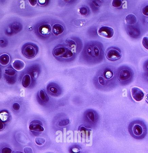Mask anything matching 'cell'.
I'll return each instance as SVG.
<instances>
[{"label":"cell","mask_w":148,"mask_h":153,"mask_svg":"<svg viewBox=\"0 0 148 153\" xmlns=\"http://www.w3.org/2000/svg\"><path fill=\"white\" fill-rule=\"evenodd\" d=\"M98 81L100 85L102 86H105L106 83V80L102 76H99L98 77Z\"/></svg>","instance_id":"25"},{"label":"cell","mask_w":148,"mask_h":153,"mask_svg":"<svg viewBox=\"0 0 148 153\" xmlns=\"http://www.w3.org/2000/svg\"><path fill=\"white\" fill-rule=\"evenodd\" d=\"M5 73L6 74L9 75V76H14L16 74V72H15V70L12 69H5Z\"/></svg>","instance_id":"19"},{"label":"cell","mask_w":148,"mask_h":153,"mask_svg":"<svg viewBox=\"0 0 148 153\" xmlns=\"http://www.w3.org/2000/svg\"><path fill=\"white\" fill-rule=\"evenodd\" d=\"M113 73L112 71H107L105 74V76H106L107 79H111L113 76Z\"/></svg>","instance_id":"33"},{"label":"cell","mask_w":148,"mask_h":153,"mask_svg":"<svg viewBox=\"0 0 148 153\" xmlns=\"http://www.w3.org/2000/svg\"><path fill=\"white\" fill-rule=\"evenodd\" d=\"M68 49L64 47H58L54 50V55L56 57L62 56L65 54Z\"/></svg>","instance_id":"13"},{"label":"cell","mask_w":148,"mask_h":153,"mask_svg":"<svg viewBox=\"0 0 148 153\" xmlns=\"http://www.w3.org/2000/svg\"><path fill=\"white\" fill-rule=\"evenodd\" d=\"M49 91L52 93L56 94L58 92V89L56 87L50 86L49 88Z\"/></svg>","instance_id":"28"},{"label":"cell","mask_w":148,"mask_h":153,"mask_svg":"<svg viewBox=\"0 0 148 153\" xmlns=\"http://www.w3.org/2000/svg\"><path fill=\"white\" fill-rule=\"evenodd\" d=\"M29 128L30 130L37 131V132H41L44 130L43 127L37 123H31L29 125Z\"/></svg>","instance_id":"9"},{"label":"cell","mask_w":148,"mask_h":153,"mask_svg":"<svg viewBox=\"0 0 148 153\" xmlns=\"http://www.w3.org/2000/svg\"><path fill=\"white\" fill-rule=\"evenodd\" d=\"M31 76L29 74L25 75L22 80V85L24 88L28 87L31 85Z\"/></svg>","instance_id":"12"},{"label":"cell","mask_w":148,"mask_h":153,"mask_svg":"<svg viewBox=\"0 0 148 153\" xmlns=\"http://www.w3.org/2000/svg\"><path fill=\"white\" fill-rule=\"evenodd\" d=\"M142 44L146 49L148 50V37H144L142 41Z\"/></svg>","instance_id":"24"},{"label":"cell","mask_w":148,"mask_h":153,"mask_svg":"<svg viewBox=\"0 0 148 153\" xmlns=\"http://www.w3.org/2000/svg\"><path fill=\"white\" fill-rule=\"evenodd\" d=\"M73 55V52L68 49L65 54L62 56V57H64V58H69V57H71Z\"/></svg>","instance_id":"27"},{"label":"cell","mask_w":148,"mask_h":153,"mask_svg":"<svg viewBox=\"0 0 148 153\" xmlns=\"http://www.w3.org/2000/svg\"><path fill=\"white\" fill-rule=\"evenodd\" d=\"M38 32L42 36H48L51 32V26L49 24L42 25L39 27Z\"/></svg>","instance_id":"5"},{"label":"cell","mask_w":148,"mask_h":153,"mask_svg":"<svg viewBox=\"0 0 148 153\" xmlns=\"http://www.w3.org/2000/svg\"><path fill=\"white\" fill-rule=\"evenodd\" d=\"M142 13L145 16L148 17V5L145 6L142 10Z\"/></svg>","instance_id":"31"},{"label":"cell","mask_w":148,"mask_h":153,"mask_svg":"<svg viewBox=\"0 0 148 153\" xmlns=\"http://www.w3.org/2000/svg\"><path fill=\"white\" fill-rule=\"evenodd\" d=\"M122 5V1H119V0H116V1H113L112 2V6L114 7H120Z\"/></svg>","instance_id":"22"},{"label":"cell","mask_w":148,"mask_h":153,"mask_svg":"<svg viewBox=\"0 0 148 153\" xmlns=\"http://www.w3.org/2000/svg\"><path fill=\"white\" fill-rule=\"evenodd\" d=\"M107 57L110 60H116L120 59L122 57L121 53L117 50L111 49L106 52Z\"/></svg>","instance_id":"3"},{"label":"cell","mask_w":148,"mask_h":153,"mask_svg":"<svg viewBox=\"0 0 148 153\" xmlns=\"http://www.w3.org/2000/svg\"><path fill=\"white\" fill-rule=\"evenodd\" d=\"M24 55L27 58H31L36 55V50L34 47L31 45L26 46L24 49L23 52Z\"/></svg>","instance_id":"4"},{"label":"cell","mask_w":148,"mask_h":153,"mask_svg":"<svg viewBox=\"0 0 148 153\" xmlns=\"http://www.w3.org/2000/svg\"><path fill=\"white\" fill-rule=\"evenodd\" d=\"M12 150L8 147H5L1 149V153H12Z\"/></svg>","instance_id":"23"},{"label":"cell","mask_w":148,"mask_h":153,"mask_svg":"<svg viewBox=\"0 0 148 153\" xmlns=\"http://www.w3.org/2000/svg\"><path fill=\"white\" fill-rule=\"evenodd\" d=\"M39 96L42 100H45L46 99V94L44 90H41L39 93Z\"/></svg>","instance_id":"26"},{"label":"cell","mask_w":148,"mask_h":153,"mask_svg":"<svg viewBox=\"0 0 148 153\" xmlns=\"http://www.w3.org/2000/svg\"><path fill=\"white\" fill-rule=\"evenodd\" d=\"M79 12L81 15H86L88 13V10L86 8V7H81L80 9Z\"/></svg>","instance_id":"29"},{"label":"cell","mask_w":148,"mask_h":153,"mask_svg":"<svg viewBox=\"0 0 148 153\" xmlns=\"http://www.w3.org/2000/svg\"><path fill=\"white\" fill-rule=\"evenodd\" d=\"M98 34L100 36L107 38L113 37L114 31L113 28L110 26H103L100 27L98 32Z\"/></svg>","instance_id":"1"},{"label":"cell","mask_w":148,"mask_h":153,"mask_svg":"<svg viewBox=\"0 0 148 153\" xmlns=\"http://www.w3.org/2000/svg\"><path fill=\"white\" fill-rule=\"evenodd\" d=\"M136 18L135 15L132 14H129L125 18V22L128 25L132 26L137 23Z\"/></svg>","instance_id":"10"},{"label":"cell","mask_w":148,"mask_h":153,"mask_svg":"<svg viewBox=\"0 0 148 153\" xmlns=\"http://www.w3.org/2000/svg\"><path fill=\"white\" fill-rule=\"evenodd\" d=\"M13 109L15 111H18L20 110V106L19 103L15 102L13 105Z\"/></svg>","instance_id":"30"},{"label":"cell","mask_w":148,"mask_h":153,"mask_svg":"<svg viewBox=\"0 0 148 153\" xmlns=\"http://www.w3.org/2000/svg\"><path fill=\"white\" fill-rule=\"evenodd\" d=\"M20 153V152H15V153Z\"/></svg>","instance_id":"42"},{"label":"cell","mask_w":148,"mask_h":153,"mask_svg":"<svg viewBox=\"0 0 148 153\" xmlns=\"http://www.w3.org/2000/svg\"><path fill=\"white\" fill-rule=\"evenodd\" d=\"M72 150H73V151L74 153H79V152H80V150H79V148H74L72 149Z\"/></svg>","instance_id":"36"},{"label":"cell","mask_w":148,"mask_h":153,"mask_svg":"<svg viewBox=\"0 0 148 153\" xmlns=\"http://www.w3.org/2000/svg\"><path fill=\"white\" fill-rule=\"evenodd\" d=\"M66 42H67L66 43H67L68 46L71 49H73L76 46V44H75V42L71 39H68L66 41Z\"/></svg>","instance_id":"21"},{"label":"cell","mask_w":148,"mask_h":153,"mask_svg":"<svg viewBox=\"0 0 148 153\" xmlns=\"http://www.w3.org/2000/svg\"><path fill=\"white\" fill-rule=\"evenodd\" d=\"M13 27H16V28H14V30H19L20 28L19 26L17 25H14Z\"/></svg>","instance_id":"37"},{"label":"cell","mask_w":148,"mask_h":153,"mask_svg":"<svg viewBox=\"0 0 148 153\" xmlns=\"http://www.w3.org/2000/svg\"><path fill=\"white\" fill-rule=\"evenodd\" d=\"M52 32L56 36L62 34L64 31V28L60 24H56L52 26Z\"/></svg>","instance_id":"8"},{"label":"cell","mask_w":148,"mask_h":153,"mask_svg":"<svg viewBox=\"0 0 148 153\" xmlns=\"http://www.w3.org/2000/svg\"><path fill=\"white\" fill-rule=\"evenodd\" d=\"M131 93L132 98L136 101L142 100L144 97L143 92L137 87H132L131 90Z\"/></svg>","instance_id":"2"},{"label":"cell","mask_w":148,"mask_h":153,"mask_svg":"<svg viewBox=\"0 0 148 153\" xmlns=\"http://www.w3.org/2000/svg\"><path fill=\"white\" fill-rule=\"evenodd\" d=\"M24 151L25 153H33V150L31 148L26 147L24 148Z\"/></svg>","instance_id":"32"},{"label":"cell","mask_w":148,"mask_h":153,"mask_svg":"<svg viewBox=\"0 0 148 153\" xmlns=\"http://www.w3.org/2000/svg\"><path fill=\"white\" fill-rule=\"evenodd\" d=\"M70 123V120L69 119H65L60 120L58 123V125L60 127H64L68 125Z\"/></svg>","instance_id":"17"},{"label":"cell","mask_w":148,"mask_h":153,"mask_svg":"<svg viewBox=\"0 0 148 153\" xmlns=\"http://www.w3.org/2000/svg\"><path fill=\"white\" fill-rule=\"evenodd\" d=\"M13 67L17 71H21L24 69V68L25 64L22 60H16L13 62Z\"/></svg>","instance_id":"7"},{"label":"cell","mask_w":148,"mask_h":153,"mask_svg":"<svg viewBox=\"0 0 148 153\" xmlns=\"http://www.w3.org/2000/svg\"><path fill=\"white\" fill-rule=\"evenodd\" d=\"M93 53L94 55L96 57H98L100 55V50L97 46H94L93 48Z\"/></svg>","instance_id":"20"},{"label":"cell","mask_w":148,"mask_h":153,"mask_svg":"<svg viewBox=\"0 0 148 153\" xmlns=\"http://www.w3.org/2000/svg\"><path fill=\"white\" fill-rule=\"evenodd\" d=\"M4 127H5L4 124L3 123L2 120L0 119V131L3 130L4 129Z\"/></svg>","instance_id":"35"},{"label":"cell","mask_w":148,"mask_h":153,"mask_svg":"<svg viewBox=\"0 0 148 153\" xmlns=\"http://www.w3.org/2000/svg\"><path fill=\"white\" fill-rule=\"evenodd\" d=\"M9 118V114L6 112H3L0 113V119L2 121H6Z\"/></svg>","instance_id":"16"},{"label":"cell","mask_w":148,"mask_h":153,"mask_svg":"<svg viewBox=\"0 0 148 153\" xmlns=\"http://www.w3.org/2000/svg\"><path fill=\"white\" fill-rule=\"evenodd\" d=\"M87 117L92 122H94L95 119V114L92 111H89L87 113Z\"/></svg>","instance_id":"18"},{"label":"cell","mask_w":148,"mask_h":153,"mask_svg":"<svg viewBox=\"0 0 148 153\" xmlns=\"http://www.w3.org/2000/svg\"><path fill=\"white\" fill-rule=\"evenodd\" d=\"M10 57L9 55L4 54L0 55V64L3 66H7L10 61Z\"/></svg>","instance_id":"11"},{"label":"cell","mask_w":148,"mask_h":153,"mask_svg":"<svg viewBox=\"0 0 148 153\" xmlns=\"http://www.w3.org/2000/svg\"><path fill=\"white\" fill-rule=\"evenodd\" d=\"M131 76V73L127 69H124L119 73V81H124L129 80Z\"/></svg>","instance_id":"6"},{"label":"cell","mask_w":148,"mask_h":153,"mask_svg":"<svg viewBox=\"0 0 148 153\" xmlns=\"http://www.w3.org/2000/svg\"><path fill=\"white\" fill-rule=\"evenodd\" d=\"M29 1L31 5L32 6H35L37 5V1L36 0L35 1Z\"/></svg>","instance_id":"34"},{"label":"cell","mask_w":148,"mask_h":153,"mask_svg":"<svg viewBox=\"0 0 148 153\" xmlns=\"http://www.w3.org/2000/svg\"><path fill=\"white\" fill-rule=\"evenodd\" d=\"M39 4H40V5H43V3H45V1H39Z\"/></svg>","instance_id":"39"},{"label":"cell","mask_w":148,"mask_h":153,"mask_svg":"<svg viewBox=\"0 0 148 153\" xmlns=\"http://www.w3.org/2000/svg\"><path fill=\"white\" fill-rule=\"evenodd\" d=\"M145 99H146V100H147V102H148V93L146 94V96H145Z\"/></svg>","instance_id":"40"},{"label":"cell","mask_w":148,"mask_h":153,"mask_svg":"<svg viewBox=\"0 0 148 153\" xmlns=\"http://www.w3.org/2000/svg\"><path fill=\"white\" fill-rule=\"evenodd\" d=\"M4 42H4V41L3 40V39H1V40H0V43H4Z\"/></svg>","instance_id":"41"},{"label":"cell","mask_w":148,"mask_h":153,"mask_svg":"<svg viewBox=\"0 0 148 153\" xmlns=\"http://www.w3.org/2000/svg\"><path fill=\"white\" fill-rule=\"evenodd\" d=\"M132 131L134 135L137 136L141 135L143 132V130L142 126L138 124H135L133 126Z\"/></svg>","instance_id":"14"},{"label":"cell","mask_w":148,"mask_h":153,"mask_svg":"<svg viewBox=\"0 0 148 153\" xmlns=\"http://www.w3.org/2000/svg\"><path fill=\"white\" fill-rule=\"evenodd\" d=\"M147 67H148V66H147Z\"/></svg>","instance_id":"43"},{"label":"cell","mask_w":148,"mask_h":153,"mask_svg":"<svg viewBox=\"0 0 148 153\" xmlns=\"http://www.w3.org/2000/svg\"><path fill=\"white\" fill-rule=\"evenodd\" d=\"M45 142V138L42 137H36L35 138V143L39 146H43Z\"/></svg>","instance_id":"15"},{"label":"cell","mask_w":148,"mask_h":153,"mask_svg":"<svg viewBox=\"0 0 148 153\" xmlns=\"http://www.w3.org/2000/svg\"><path fill=\"white\" fill-rule=\"evenodd\" d=\"M34 74H33V77L34 78H37V77L38 76V74L37 73H36V72H34Z\"/></svg>","instance_id":"38"}]
</instances>
